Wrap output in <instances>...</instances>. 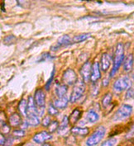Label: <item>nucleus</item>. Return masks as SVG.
<instances>
[{
	"label": "nucleus",
	"instance_id": "nucleus-23",
	"mask_svg": "<svg viewBox=\"0 0 134 146\" xmlns=\"http://www.w3.org/2000/svg\"><path fill=\"white\" fill-rule=\"evenodd\" d=\"M69 123H70V119L68 118V116H67V115H65V116L63 117V120H62L60 126H59L58 131H59V132H61V131L65 130V129L67 128V126H68Z\"/></svg>",
	"mask_w": 134,
	"mask_h": 146
},
{
	"label": "nucleus",
	"instance_id": "nucleus-34",
	"mask_svg": "<svg viewBox=\"0 0 134 146\" xmlns=\"http://www.w3.org/2000/svg\"><path fill=\"white\" fill-rule=\"evenodd\" d=\"M108 84H109V79H108V78L103 79V87L108 86Z\"/></svg>",
	"mask_w": 134,
	"mask_h": 146
},
{
	"label": "nucleus",
	"instance_id": "nucleus-36",
	"mask_svg": "<svg viewBox=\"0 0 134 146\" xmlns=\"http://www.w3.org/2000/svg\"><path fill=\"white\" fill-rule=\"evenodd\" d=\"M42 146H51V145H49V144H44Z\"/></svg>",
	"mask_w": 134,
	"mask_h": 146
},
{
	"label": "nucleus",
	"instance_id": "nucleus-4",
	"mask_svg": "<svg viewBox=\"0 0 134 146\" xmlns=\"http://www.w3.org/2000/svg\"><path fill=\"white\" fill-rule=\"evenodd\" d=\"M132 112H133L132 106H130L128 104H123L118 108L117 112L114 114L113 117V120L114 121H123L127 117H129L132 114Z\"/></svg>",
	"mask_w": 134,
	"mask_h": 146
},
{
	"label": "nucleus",
	"instance_id": "nucleus-29",
	"mask_svg": "<svg viewBox=\"0 0 134 146\" xmlns=\"http://www.w3.org/2000/svg\"><path fill=\"white\" fill-rule=\"evenodd\" d=\"M54 74H55V68L53 69L52 70V72H51V78H50V79L48 80V82L47 83V84H46V87H45V89L48 91L49 89H50V86H51V82H52V80H53V78H54Z\"/></svg>",
	"mask_w": 134,
	"mask_h": 146
},
{
	"label": "nucleus",
	"instance_id": "nucleus-27",
	"mask_svg": "<svg viewBox=\"0 0 134 146\" xmlns=\"http://www.w3.org/2000/svg\"><path fill=\"white\" fill-rule=\"evenodd\" d=\"M48 113L51 115H55L58 114V109L53 105V103H51L48 108Z\"/></svg>",
	"mask_w": 134,
	"mask_h": 146
},
{
	"label": "nucleus",
	"instance_id": "nucleus-17",
	"mask_svg": "<svg viewBox=\"0 0 134 146\" xmlns=\"http://www.w3.org/2000/svg\"><path fill=\"white\" fill-rule=\"evenodd\" d=\"M99 117V114L96 111H93V110H90L86 113L85 119L89 123H95L96 121H98Z\"/></svg>",
	"mask_w": 134,
	"mask_h": 146
},
{
	"label": "nucleus",
	"instance_id": "nucleus-13",
	"mask_svg": "<svg viewBox=\"0 0 134 146\" xmlns=\"http://www.w3.org/2000/svg\"><path fill=\"white\" fill-rule=\"evenodd\" d=\"M68 86L65 84H57V86L55 87V92L57 98H61L66 96V92L68 91Z\"/></svg>",
	"mask_w": 134,
	"mask_h": 146
},
{
	"label": "nucleus",
	"instance_id": "nucleus-3",
	"mask_svg": "<svg viewBox=\"0 0 134 146\" xmlns=\"http://www.w3.org/2000/svg\"><path fill=\"white\" fill-rule=\"evenodd\" d=\"M85 91V82L81 81V80H78L75 83V84L74 85L73 90H72V92H71V97H70L71 102L74 103V102H77L83 96Z\"/></svg>",
	"mask_w": 134,
	"mask_h": 146
},
{
	"label": "nucleus",
	"instance_id": "nucleus-15",
	"mask_svg": "<svg viewBox=\"0 0 134 146\" xmlns=\"http://www.w3.org/2000/svg\"><path fill=\"white\" fill-rule=\"evenodd\" d=\"M26 121L27 122L28 125H32V126H36V125H39L41 122L39 115L37 114H27Z\"/></svg>",
	"mask_w": 134,
	"mask_h": 146
},
{
	"label": "nucleus",
	"instance_id": "nucleus-8",
	"mask_svg": "<svg viewBox=\"0 0 134 146\" xmlns=\"http://www.w3.org/2000/svg\"><path fill=\"white\" fill-rule=\"evenodd\" d=\"M34 100L40 108H45V100H46V94L42 89H37L35 92L34 95Z\"/></svg>",
	"mask_w": 134,
	"mask_h": 146
},
{
	"label": "nucleus",
	"instance_id": "nucleus-10",
	"mask_svg": "<svg viewBox=\"0 0 134 146\" xmlns=\"http://www.w3.org/2000/svg\"><path fill=\"white\" fill-rule=\"evenodd\" d=\"M69 44H71V38L68 35H64L62 36H61L60 38L57 40L56 43L54 46L51 47V50L55 51L57 49L63 47V46H68Z\"/></svg>",
	"mask_w": 134,
	"mask_h": 146
},
{
	"label": "nucleus",
	"instance_id": "nucleus-19",
	"mask_svg": "<svg viewBox=\"0 0 134 146\" xmlns=\"http://www.w3.org/2000/svg\"><path fill=\"white\" fill-rule=\"evenodd\" d=\"M71 132L74 135H86L87 134H89V129L86 127H73L71 129Z\"/></svg>",
	"mask_w": 134,
	"mask_h": 146
},
{
	"label": "nucleus",
	"instance_id": "nucleus-6",
	"mask_svg": "<svg viewBox=\"0 0 134 146\" xmlns=\"http://www.w3.org/2000/svg\"><path fill=\"white\" fill-rule=\"evenodd\" d=\"M62 81H63V84L66 85V86L75 85V83L78 81L77 74L72 69H66L64 72L63 76H62Z\"/></svg>",
	"mask_w": 134,
	"mask_h": 146
},
{
	"label": "nucleus",
	"instance_id": "nucleus-12",
	"mask_svg": "<svg viewBox=\"0 0 134 146\" xmlns=\"http://www.w3.org/2000/svg\"><path fill=\"white\" fill-rule=\"evenodd\" d=\"M111 61H112V58L109 54L107 53H104L102 54V57H101V60H100V68L101 70L103 72H106L109 66H110Z\"/></svg>",
	"mask_w": 134,
	"mask_h": 146
},
{
	"label": "nucleus",
	"instance_id": "nucleus-1",
	"mask_svg": "<svg viewBox=\"0 0 134 146\" xmlns=\"http://www.w3.org/2000/svg\"><path fill=\"white\" fill-rule=\"evenodd\" d=\"M124 60V47L122 43H118L116 47L114 56H113V66L111 72V77H113L121 66L123 61Z\"/></svg>",
	"mask_w": 134,
	"mask_h": 146
},
{
	"label": "nucleus",
	"instance_id": "nucleus-26",
	"mask_svg": "<svg viewBox=\"0 0 134 146\" xmlns=\"http://www.w3.org/2000/svg\"><path fill=\"white\" fill-rule=\"evenodd\" d=\"M49 133H53V132H55L56 130H58L59 129V124H58V122L56 121H53L51 123V125H49Z\"/></svg>",
	"mask_w": 134,
	"mask_h": 146
},
{
	"label": "nucleus",
	"instance_id": "nucleus-24",
	"mask_svg": "<svg viewBox=\"0 0 134 146\" xmlns=\"http://www.w3.org/2000/svg\"><path fill=\"white\" fill-rule=\"evenodd\" d=\"M111 101H112V94L111 93H107L102 100V104L103 108H107L109 104H110Z\"/></svg>",
	"mask_w": 134,
	"mask_h": 146
},
{
	"label": "nucleus",
	"instance_id": "nucleus-37",
	"mask_svg": "<svg viewBox=\"0 0 134 146\" xmlns=\"http://www.w3.org/2000/svg\"><path fill=\"white\" fill-rule=\"evenodd\" d=\"M133 80H134V72H133Z\"/></svg>",
	"mask_w": 134,
	"mask_h": 146
},
{
	"label": "nucleus",
	"instance_id": "nucleus-14",
	"mask_svg": "<svg viewBox=\"0 0 134 146\" xmlns=\"http://www.w3.org/2000/svg\"><path fill=\"white\" fill-rule=\"evenodd\" d=\"M133 62H134V58L133 55L132 54H129L125 60H123V69L126 71V72H129L131 71L133 69Z\"/></svg>",
	"mask_w": 134,
	"mask_h": 146
},
{
	"label": "nucleus",
	"instance_id": "nucleus-11",
	"mask_svg": "<svg viewBox=\"0 0 134 146\" xmlns=\"http://www.w3.org/2000/svg\"><path fill=\"white\" fill-rule=\"evenodd\" d=\"M100 78H101V73H100L99 64L98 62H95L92 64V72H91L90 81L93 83H96Z\"/></svg>",
	"mask_w": 134,
	"mask_h": 146
},
{
	"label": "nucleus",
	"instance_id": "nucleus-32",
	"mask_svg": "<svg viewBox=\"0 0 134 146\" xmlns=\"http://www.w3.org/2000/svg\"><path fill=\"white\" fill-rule=\"evenodd\" d=\"M126 137L127 138H134V124L132 125V127L130 128L129 131L127 132Z\"/></svg>",
	"mask_w": 134,
	"mask_h": 146
},
{
	"label": "nucleus",
	"instance_id": "nucleus-33",
	"mask_svg": "<svg viewBox=\"0 0 134 146\" xmlns=\"http://www.w3.org/2000/svg\"><path fill=\"white\" fill-rule=\"evenodd\" d=\"M0 137H1V141H0V144H1V145L3 146L4 145H5V144H6V138L3 136V134H1Z\"/></svg>",
	"mask_w": 134,
	"mask_h": 146
},
{
	"label": "nucleus",
	"instance_id": "nucleus-22",
	"mask_svg": "<svg viewBox=\"0 0 134 146\" xmlns=\"http://www.w3.org/2000/svg\"><path fill=\"white\" fill-rule=\"evenodd\" d=\"M90 36V34L89 33H85V34H79V35H77L75 36L72 41L73 43H79V42H82V41H85V40L89 38Z\"/></svg>",
	"mask_w": 134,
	"mask_h": 146
},
{
	"label": "nucleus",
	"instance_id": "nucleus-18",
	"mask_svg": "<svg viewBox=\"0 0 134 146\" xmlns=\"http://www.w3.org/2000/svg\"><path fill=\"white\" fill-rule=\"evenodd\" d=\"M9 124L11 126H13V127H16L22 124V120H21V117L19 114L17 113H13V115L10 116L9 118Z\"/></svg>",
	"mask_w": 134,
	"mask_h": 146
},
{
	"label": "nucleus",
	"instance_id": "nucleus-16",
	"mask_svg": "<svg viewBox=\"0 0 134 146\" xmlns=\"http://www.w3.org/2000/svg\"><path fill=\"white\" fill-rule=\"evenodd\" d=\"M68 98L65 97L61 98H56L54 102H53V105L55 106L57 109H63V108H66L67 104H68Z\"/></svg>",
	"mask_w": 134,
	"mask_h": 146
},
{
	"label": "nucleus",
	"instance_id": "nucleus-9",
	"mask_svg": "<svg viewBox=\"0 0 134 146\" xmlns=\"http://www.w3.org/2000/svg\"><path fill=\"white\" fill-rule=\"evenodd\" d=\"M51 137H52V135L51 133H49L47 131H41L34 135L33 140H34V142H36L37 144H42L48 139H51Z\"/></svg>",
	"mask_w": 134,
	"mask_h": 146
},
{
	"label": "nucleus",
	"instance_id": "nucleus-31",
	"mask_svg": "<svg viewBox=\"0 0 134 146\" xmlns=\"http://www.w3.org/2000/svg\"><path fill=\"white\" fill-rule=\"evenodd\" d=\"M52 121H51V117L49 116V115H47V116H45L44 118H43V120H42V125H44V126H46V127H49V125H51Z\"/></svg>",
	"mask_w": 134,
	"mask_h": 146
},
{
	"label": "nucleus",
	"instance_id": "nucleus-28",
	"mask_svg": "<svg viewBox=\"0 0 134 146\" xmlns=\"http://www.w3.org/2000/svg\"><path fill=\"white\" fill-rule=\"evenodd\" d=\"M117 142V139L116 138H110L107 140H105L101 146H113Z\"/></svg>",
	"mask_w": 134,
	"mask_h": 146
},
{
	"label": "nucleus",
	"instance_id": "nucleus-35",
	"mask_svg": "<svg viewBox=\"0 0 134 146\" xmlns=\"http://www.w3.org/2000/svg\"><path fill=\"white\" fill-rule=\"evenodd\" d=\"M3 5H4V3H2V11H3V12H5V9L3 8Z\"/></svg>",
	"mask_w": 134,
	"mask_h": 146
},
{
	"label": "nucleus",
	"instance_id": "nucleus-2",
	"mask_svg": "<svg viewBox=\"0 0 134 146\" xmlns=\"http://www.w3.org/2000/svg\"><path fill=\"white\" fill-rule=\"evenodd\" d=\"M106 133V129L104 126H99L95 131L94 133L88 138L86 140L87 146H95L97 145L103 138L104 137Z\"/></svg>",
	"mask_w": 134,
	"mask_h": 146
},
{
	"label": "nucleus",
	"instance_id": "nucleus-30",
	"mask_svg": "<svg viewBox=\"0 0 134 146\" xmlns=\"http://www.w3.org/2000/svg\"><path fill=\"white\" fill-rule=\"evenodd\" d=\"M13 135L16 137H23L25 135V131L23 129H20V130H16L13 132Z\"/></svg>",
	"mask_w": 134,
	"mask_h": 146
},
{
	"label": "nucleus",
	"instance_id": "nucleus-25",
	"mask_svg": "<svg viewBox=\"0 0 134 146\" xmlns=\"http://www.w3.org/2000/svg\"><path fill=\"white\" fill-rule=\"evenodd\" d=\"M17 40V38L13 36V35H11V36H8L7 37H5V38L3 39V43L5 44V45H13V44H14L15 43V41Z\"/></svg>",
	"mask_w": 134,
	"mask_h": 146
},
{
	"label": "nucleus",
	"instance_id": "nucleus-20",
	"mask_svg": "<svg viewBox=\"0 0 134 146\" xmlns=\"http://www.w3.org/2000/svg\"><path fill=\"white\" fill-rule=\"evenodd\" d=\"M18 110H19V112L23 115L24 116L27 115V102L25 99L20 101L18 104Z\"/></svg>",
	"mask_w": 134,
	"mask_h": 146
},
{
	"label": "nucleus",
	"instance_id": "nucleus-21",
	"mask_svg": "<svg viewBox=\"0 0 134 146\" xmlns=\"http://www.w3.org/2000/svg\"><path fill=\"white\" fill-rule=\"evenodd\" d=\"M81 116V111H79V109H75L73 111V112L71 113V117H70V122L72 124H75V122H77L79 120Z\"/></svg>",
	"mask_w": 134,
	"mask_h": 146
},
{
	"label": "nucleus",
	"instance_id": "nucleus-7",
	"mask_svg": "<svg viewBox=\"0 0 134 146\" xmlns=\"http://www.w3.org/2000/svg\"><path fill=\"white\" fill-rule=\"evenodd\" d=\"M91 72H92V64L90 62H85L82 68L80 69V74L83 78L84 82H89L90 81V77H91Z\"/></svg>",
	"mask_w": 134,
	"mask_h": 146
},
{
	"label": "nucleus",
	"instance_id": "nucleus-5",
	"mask_svg": "<svg viewBox=\"0 0 134 146\" xmlns=\"http://www.w3.org/2000/svg\"><path fill=\"white\" fill-rule=\"evenodd\" d=\"M132 82L127 76H122L118 78L113 84V90L117 92H121L124 90L131 88Z\"/></svg>",
	"mask_w": 134,
	"mask_h": 146
}]
</instances>
